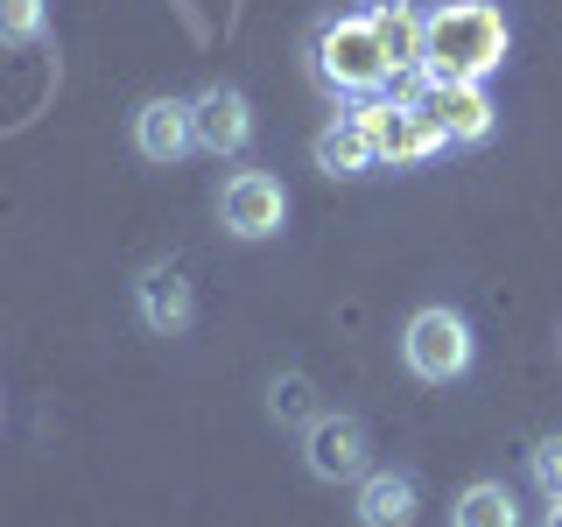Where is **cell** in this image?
Wrapping results in <instances>:
<instances>
[{
  "label": "cell",
  "instance_id": "cell-12",
  "mask_svg": "<svg viewBox=\"0 0 562 527\" xmlns=\"http://www.w3.org/2000/svg\"><path fill=\"white\" fill-rule=\"evenodd\" d=\"M316 169L324 176H373L380 169V148H373V134H366V120L359 113H345V120H330L324 134H316Z\"/></svg>",
  "mask_w": 562,
  "mask_h": 527
},
{
  "label": "cell",
  "instance_id": "cell-6",
  "mask_svg": "<svg viewBox=\"0 0 562 527\" xmlns=\"http://www.w3.org/2000/svg\"><path fill=\"white\" fill-rule=\"evenodd\" d=\"M218 225L233 239H274L281 225H289V190H281V176L268 169H239V176H225V190H218Z\"/></svg>",
  "mask_w": 562,
  "mask_h": 527
},
{
  "label": "cell",
  "instance_id": "cell-2",
  "mask_svg": "<svg viewBox=\"0 0 562 527\" xmlns=\"http://www.w3.org/2000/svg\"><path fill=\"white\" fill-rule=\"evenodd\" d=\"M310 70L330 99H386L394 92V64H386L380 35H373V14H338L310 35Z\"/></svg>",
  "mask_w": 562,
  "mask_h": 527
},
{
  "label": "cell",
  "instance_id": "cell-18",
  "mask_svg": "<svg viewBox=\"0 0 562 527\" xmlns=\"http://www.w3.org/2000/svg\"><path fill=\"white\" fill-rule=\"evenodd\" d=\"M541 527H562V500H549V514H541Z\"/></svg>",
  "mask_w": 562,
  "mask_h": 527
},
{
  "label": "cell",
  "instance_id": "cell-4",
  "mask_svg": "<svg viewBox=\"0 0 562 527\" xmlns=\"http://www.w3.org/2000/svg\"><path fill=\"white\" fill-rule=\"evenodd\" d=\"M359 120L380 148V169H415V162H429V155H443V127H436L429 99L386 92V99H366Z\"/></svg>",
  "mask_w": 562,
  "mask_h": 527
},
{
  "label": "cell",
  "instance_id": "cell-13",
  "mask_svg": "<svg viewBox=\"0 0 562 527\" xmlns=\"http://www.w3.org/2000/svg\"><path fill=\"white\" fill-rule=\"evenodd\" d=\"M450 527H520V500L506 479H471L450 500Z\"/></svg>",
  "mask_w": 562,
  "mask_h": 527
},
{
  "label": "cell",
  "instance_id": "cell-15",
  "mask_svg": "<svg viewBox=\"0 0 562 527\" xmlns=\"http://www.w3.org/2000/svg\"><path fill=\"white\" fill-rule=\"evenodd\" d=\"M268 415L281 422V429H310V422L324 415L316 380H310V373H274V380H268Z\"/></svg>",
  "mask_w": 562,
  "mask_h": 527
},
{
  "label": "cell",
  "instance_id": "cell-1",
  "mask_svg": "<svg viewBox=\"0 0 562 527\" xmlns=\"http://www.w3.org/2000/svg\"><path fill=\"white\" fill-rule=\"evenodd\" d=\"M514 57V29L492 0H443L436 14H422V57L415 78L429 85H485L492 70H506Z\"/></svg>",
  "mask_w": 562,
  "mask_h": 527
},
{
  "label": "cell",
  "instance_id": "cell-5",
  "mask_svg": "<svg viewBox=\"0 0 562 527\" xmlns=\"http://www.w3.org/2000/svg\"><path fill=\"white\" fill-rule=\"evenodd\" d=\"M303 464L324 485H359L373 471V429L359 415H316L303 429Z\"/></svg>",
  "mask_w": 562,
  "mask_h": 527
},
{
  "label": "cell",
  "instance_id": "cell-7",
  "mask_svg": "<svg viewBox=\"0 0 562 527\" xmlns=\"http://www.w3.org/2000/svg\"><path fill=\"white\" fill-rule=\"evenodd\" d=\"M134 310L155 338H183V330L198 324V289H190V274L176 268V260H148L140 281H134Z\"/></svg>",
  "mask_w": 562,
  "mask_h": 527
},
{
  "label": "cell",
  "instance_id": "cell-19",
  "mask_svg": "<svg viewBox=\"0 0 562 527\" xmlns=\"http://www.w3.org/2000/svg\"><path fill=\"white\" fill-rule=\"evenodd\" d=\"M0 415H8V401H0Z\"/></svg>",
  "mask_w": 562,
  "mask_h": 527
},
{
  "label": "cell",
  "instance_id": "cell-16",
  "mask_svg": "<svg viewBox=\"0 0 562 527\" xmlns=\"http://www.w3.org/2000/svg\"><path fill=\"white\" fill-rule=\"evenodd\" d=\"M49 35V0H0V49H29Z\"/></svg>",
  "mask_w": 562,
  "mask_h": 527
},
{
  "label": "cell",
  "instance_id": "cell-8",
  "mask_svg": "<svg viewBox=\"0 0 562 527\" xmlns=\"http://www.w3.org/2000/svg\"><path fill=\"white\" fill-rule=\"evenodd\" d=\"M190 120H198V148L218 155V162L254 148V99H246L239 85H204V92L190 99Z\"/></svg>",
  "mask_w": 562,
  "mask_h": 527
},
{
  "label": "cell",
  "instance_id": "cell-11",
  "mask_svg": "<svg viewBox=\"0 0 562 527\" xmlns=\"http://www.w3.org/2000/svg\"><path fill=\"white\" fill-rule=\"evenodd\" d=\"M359 527H415L422 520V479L415 471H366L359 479V500H351Z\"/></svg>",
  "mask_w": 562,
  "mask_h": 527
},
{
  "label": "cell",
  "instance_id": "cell-9",
  "mask_svg": "<svg viewBox=\"0 0 562 527\" xmlns=\"http://www.w3.org/2000/svg\"><path fill=\"white\" fill-rule=\"evenodd\" d=\"M198 148V120H190V99H140L134 113V155L155 169H176Z\"/></svg>",
  "mask_w": 562,
  "mask_h": 527
},
{
  "label": "cell",
  "instance_id": "cell-14",
  "mask_svg": "<svg viewBox=\"0 0 562 527\" xmlns=\"http://www.w3.org/2000/svg\"><path fill=\"white\" fill-rule=\"evenodd\" d=\"M373 35H380V49H386V64H394V78H408L415 57H422V14L408 8V0H373Z\"/></svg>",
  "mask_w": 562,
  "mask_h": 527
},
{
  "label": "cell",
  "instance_id": "cell-17",
  "mask_svg": "<svg viewBox=\"0 0 562 527\" xmlns=\"http://www.w3.org/2000/svg\"><path fill=\"white\" fill-rule=\"evenodd\" d=\"M527 479L549 492V500H562V436H541V444L527 450Z\"/></svg>",
  "mask_w": 562,
  "mask_h": 527
},
{
  "label": "cell",
  "instance_id": "cell-10",
  "mask_svg": "<svg viewBox=\"0 0 562 527\" xmlns=\"http://www.w3.org/2000/svg\"><path fill=\"white\" fill-rule=\"evenodd\" d=\"M429 113L443 127V148H485L492 127H499V105H492L485 85H436Z\"/></svg>",
  "mask_w": 562,
  "mask_h": 527
},
{
  "label": "cell",
  "instance_id": "cell-3",
  "mask_svg": "<svg viewBox=\"0 0 562 527\" xmlns=\"http://www.w3.org/2000/svg\"><path fill=\"white\" fill-rule=\"evenodd\" d=\"M401 366L422 380V386H450L464 380L471 366H479V330H471L464 310L450 303H429L408 316V330H401Z\"/></svg>",
  "mask_w": 562,
  "mask_h": 527
}]
</instances>
